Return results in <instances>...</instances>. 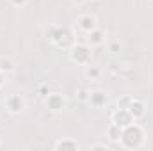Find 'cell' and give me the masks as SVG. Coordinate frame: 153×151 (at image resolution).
Here are the masks:
<instances>
[{"label": "cell", "instance_id": "6da1fadb", "mask_svg": "<svg viewBox=\"0 0 153 151\" xmlns=\"http://www.w3.org/2000/svg\"><path fill=\"white\" fill-rule=\"evenodd\" d=\"M144 139H146L144 128H143L137 121H134V123H130L128 126L123 128L117 144H119L123 150H139V148L144 144Z\"/></svg>", "mask_w": 153, "mask_h": 151}, {"label": "cell", "instance_id": "7c38bea8", "mask_svg": "<svg viewBox=\"0 0 153 151\" xmlns=\"http://www.w3.org/2000/svg\"><path fill=\"white\" fill-rule=\"evenodd\" d=\"M121 132H123L121 126H117L116 123H111V124L107 126V130H105V135H107V139H109L111 142H119Z\"/></svg>", "mask_w": 153, "mask_h": 151}, {"label": "cell", "instance_id": "ffe728a7", "mask_svg": "<svg viewBox=\"0 0 153 151\" xmlns=\"http://www.w3.org/2000/svg\"><path fill=\"white\" fill-rule=\"evenodd\" d=\"M71 4H75V5H82V4H85L87 0H70Z\"/></svg>", "mask_w": 153, "mask_h": 151}, {"label": "cell", "instance_id": "7402d4cb", "mask_svg": "<svg viewBox=\"0 0 153 151\" xmlns=\"http://www.w3.org/2000/svg\"><path fill=\"white\" fill-rule=\"evenodd\" d=\"M87 2H98V0H87Z\"/></svg>", "mask_w": 153, "mask_h": 151}, {"label": "cell", "instance_id": "d6986e66", "mask_svg": "<svg viewBox=\"0 0 153 151\" xmlns=\"http://www.w3.org/2000/svg\"><path fill=\"white\" fill-rule=\"evenodd\" d=\"M5 76H7V75H4V73L0 71V89H2V87H4V84H5Z\"/></svg>", "mask_w": 153, "mask_h": 151}, {"label": "cell", "instance_id": "ac0fdd59", "mask_svg": "<svg viewBox=\"0 0 153 151\" xmlns=\"http://www.w3.org/2000/svg\"><path fill=\"white\" fill-rule=\"evenodd\" d=\"M89 150H91V151H96V150H105V151H109V146H107V144H102V142H100V144H93V146H91Z\"/></svg>", "mask_w": 153, "mask_h": 151}, {"label": "cell", "instance_id": "52a82bcc", "mask_svg": "<svg viewBox=\"0 0 153 151\" xmlns=\"http://www.w3.org/2000/svg\"><path fill=\"white\" fill-rule=\"evenodd\" d=\"M126 110H128L130 115L134 117V121H139V119H143V117L146 115V105H144V101H143V100H139V98H134V96H132V100H130V103H128Z\"/></svg>", "mask_w": 153, "mask_h": 151}, {"label": "cell", "instance_id": "7a4b0ae2", "mask_svg": "<svg viewBox=\"0 0 153 151\" xmlns=\"http://www.w3.org/2000/svg\"><path fill=\"white\" fill-rule=\"evenodd\" d=\"M46 39H50L61 50H70L75 44V34L66 27H50L46 30Z\"/></svg>", "mask_w": 153, "mask_h": 151}, {"label": "cell", "instance_id": "5bb4252c", "mask_svg": "<svg viewBox=\"0 0 153 151\" xmlns=\"http://www.w3.org/2000/svg\"><path fill=\"white\" fill-rule=\"evenodd\" d=\"M84 75L87 80H98L100 76H102V70L98 68V66H91V62L85 66V71H84Z\"/></svg>", "mask_w": 153, "mask_h": 151}, {"label": "cell", "instance_id": "8992f818", "mask_svg": "<svg viewBox=\"0 0 153 151\" xmlns=\"http://www.w3.org/2000/svg\"><path fill=\"white\" fill-rule=\"evenodd\" d=\"M91 107H94V109H102V107H105L107 103H109V94H107V91H103V89H93L91 93H89V101H87Z\"/></svg>", "mask_w": 153, "mask_h": 151}, {"label": "cell", "instance_id": "44dd1931", "mask_svg": "<svg viewBox=\"0 0 153 151\" xmlns=\"http://www.w3.org/2000/svg\"><path fill=\"white\" fill-rule=\"evenodd\" d=\"M2 146H4V142H2V139H0V148H2Z\"/></svg>", "mask_w": 153, "mask_h": 151}, {"label": "cell", "instance_id": "e0dca14e", "mask_svg": "<svg viewBox=\"0 0 153 151\" xmlns=\"http://www.w3.org/2000/svg\"><path fill=\"white\" fill-rule=\"evenodd\" d=\"M130 100H132V96H125V98H121V100L117 101V107L126 109V107H128V103H130Z\"/></svg>", "mask_w": 153, "mask_h": 151}, {"label": "cell", "instance_id": "9a60e30c", "mask_svg": "<svg viewBox=\"0 0 153 151\" xmlns=\"http://www.w3.org/2000/svg\"><path fill=\"white\" fill-rule=\"evenodd\" d=\"M89 89H78L76 91V100L80 101V103H87L89 101Z\"/></svg>", "mask_w": 153, "mask_h": 151}, {"label": "cell", "instance_id": "9c48e42d", "mask_svg": "<svg viewBox=\"0 0 153 151\" xmlns=\"http://www.w3.org/2000/svg\"><path fill=\"white\" fill-rule=\"evenodd\" d=\"M111 123H116L117 126L125 128V126H128L130 123H134V117L130 115V112H128L126 109H121V107H117L114 112L111 114Z\"/></svg>", "mask_w": 153, "mask_h": 151}, {"label": "cell", "instance_id": "4fadbf2b", "mask_svg": "<svg viewBox=\"0 0 153 151\" xmlns=\"http://www.w3.org/2000/svg\"><path fill=\"white\" fill-rule=\"evenodd\" d=\"M16 70V64L11 57H0V71L4 75H11Z\"/></svg>", "mask_w": 153, "mask_h": 151}, {"label": "cell", "instance_id": "2e32d148", "mask_svg": "<svg viewBox=\"0 0 153 151\" xmlns=\"http://www.w3.org/2000/svg\"><path fill=\"white\" fill-rule=\"evenodd\" d=\"M9 4L13 7H16V9H22V7H25L29 4V0H9Z\"/></svg>", "mask_w": 153, "mask_h": 151}, {"label": "cell", "instance_id": "8fae6325", "mask_svg": "<svg viewBox=\"0 0 153 151\" xmlns=\"http://www.w3.org/2000/svg\"><path fill=\"white\" fill-rule=\"evenodd\" d=\"M53 150L55 151H78L80 150V144L76 142L75 139H59L53 144Z\"/></svg>", "mask_w": 153, "mask_h": 151}, {"label": "cell", "instance_id": "ba28073f", "mask_svg": "<svg viewBox=\"0 0 153 151\" xmlns=\"http://www.w3.org/2000/svg\"><path fill=\"white\" fill-rule=\"evenodd\" d=\"M76 27H78V30H80V32L89 34L93 29H96V27H98V23H96V18H94L93 14L85 13V14H80V16L76 18Z\"/></svg>", "mask_w": 153, "mask_h": 151}, {"label": "cell", "instance_id": "5b68a950", "mask_svg": "<svg viewBox=\"0 0 153 151\" xmlns=\"http://www.w3.org/2000/svg\"><path fill=\"white\" fill-rule=\"evenodd\" d=\"M4 105H5V109H7L9 114L18 115V114L23 112V109H25V100H23V96H20V94H9V96L4 100Z\"/></svg>", "mask_w": 153, "mask_h": 151}, {"label": "cell", "instance_id": "277c9868", "mask_svg": "<svg viewBox=\"0 0 153 151\" xmlns=\"http://www.w3.org/2000/svg\"><path fill=\"white\" fill-rule=\"evenodd\" d=\"M45 107L53 114H59L66 109V98L61 93H48L45 96Z\"/></svg>", "mask_w": 153, "mask_h": 151}, {"label": "cell", "instance_id": "3957f363", "mask_svg": "<svg viewBox=\"0 0 153 151\" xmlns=\"http://www.w3.org/2000/svg\"><path fill=\"white\" fill-rule=\"evenodd\" d=\"M91 57H93V52L87 43H75L70 48V59L78 66H87L91 62Z\"/></svg>", "mask_w": 153, "mask_h": 151}, {"label": "cell", "instance_id": "30bf717a", "mask_svg": "<svg viewBox=\"0 0 153 151\" xmlns=\"http://www.w3.org/2000/svg\"><path fill=\"white\" fill-rule=\"evenodd\" d=\"M87 36V44L89 46H102V44H105V41H107V32L103 30V29H100V27H96V29H93L89 34H85Z\"/></svg>", "mask_w": 153, "mask_h": 151}]
</instances>
